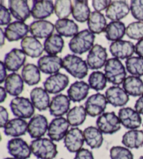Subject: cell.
I'll return each instance as SVG.
<instances>
[{
    "label": "cell",
    "instance_id": "35",
    "mask_svg": "<svg viewBox=\"0 0 143 159\" xmlns=\"http://www.w3.org/2000/svg\"><path fill=\"white\" fill-rule=\"evenodd\" d=\"M122 143L128 149H140L143 147V130H131L122 136Z\"/></svg>",
    "mask_w": 143,
    "mask_h": 159
},
{
    "label": "cell",
    "instance_id": "50",
    "mask_svg": "<svg viewBox=\"0 0 143 159\" xmlns=\"http://www.w3.org/2000/svg\"><path fill=\"white\" fill-rule=\"evenodd\" d=\"M6 67L5 66L4 62L1 61L0 62V84H2L4 81H5L6 79Z\"/></svg>",
    "mask_w": 143,
    "mask_h": 159
},
{
    "label": "cell",
    "instance_id": "23",
    "mask_svg": "<svg viewBox=\"0 0 143 159\" xmlns=\"http://www.w3.org/2000/svg\"><path fill=\"white\" fill-rule=\"evenodd\" d=\"M8 3L11 13L18 21H26L32 15L28 2L25 0H9Z\"/></svg>",
    "mask_w": 143,
    "mask_h": 159
},
{
    "label": "cell",
    "instance_id": "4",
    "mask_svg": "<svg viewBox=\"0 0 143 159\" xmlns=\"http://www.w3.org/2000/svg\"><path fill=\"white\" fill-rule=\"evenodd\" d=\"M105 75L109 83L115 86H119L123 84L126 78V72L121 60L112 57L108 60L104 67Z\"/></svg>",
    "mask_w": 143,
    "mask_h": 159
},
{
    "label": "cell",
    "instance_id": "51",
    "mask_svg": "<svg viewBox=\"0 0 143 159\" xmlns=\"http://www.w3.org/2000/svg\"><path fill=\"white\" fill-rule=\"evenodd\" d=\"M135 110L140 114L143 115V95L136 100L135 104Z\"/></svg>",
    "mask_w": 143,
    "mask_h": 159
},
{
    "label": "cell",
    "instance_id": "25",
    "mask_svg": "<svg viewBox=\"0 0 143 159\" xmlns=\"http://www.w3.org/2000/svg\"><path fill=\"white\" fill-rule=\"evenodd\" d=\"M30 99L33 105L38 111H46L49 108L50 98L48 93L41 87H36L30 92Z\"/></svg>",
    "mask_w": 143,
    "mask_h": 159
},
{
    "label": "cell",
    "instance_id": "52",
    "mask_svg": "<svg viewBox=\"0 0 143 159\" xmlns=\"http://www.w3.org/2000/svg\"><path fill=\"white\" fill-rule=\"evenodd\" d=\"M135 53L139 57H143V39L138 41L135 45Z\"/></svg>",
    "mask_w": 143,
    "mask_h": 159
},
{
    "label": "cell",
    "instance_id": "15",
    "mask_svg": "<svg viewBox=\"0 0 143 159\" xmlns=\"http://www.w3.org/2000/svg\"><path fill=\"white\" fill-rule=\"evenodd\" d=\"M37 65L43 73L53 75L59 73V71L62 68V59L57 56L46 55L40 57Z\"/></svg>",
    "mask_w": 143,
    "mask_h": 159
},
{
    "label": "cell",
    "instance_id": "10",
    "mask_svg": "<svg viewBox=\"0 0 143 159\" xmlns=\"http://www.w3.org/2000/svg\"><path fill=\"white\" fill-rule=\"evenodd\" d=\"M69 84V78L62 73H57L50 75L43 82L45 90L50 94H57L67 88Z\"/></svg>",
    "mask_w": 143,
    "mask_h": 159
},
{
    "label": "cell",
    "instance_id": "49",
    "mask_svg": "<svg viewBox=\"0 0 143 159\" xmlns=\"http://www.w3.org/2000/svg\"><path fill=\"white\" fill-rule=\"evenodd\" d=\"M9 122V113L7 109L3 106L0 107V127L4 128L6 123Z\"/></svg>",
    "mask_w": 143,
    "mask_h": 159
},
{
    "label": "cell",
    "instance_id": "17",
    "mask_svg": "<svg viewBox=\"0 0 143 159\" xmlns=\"http://www.w3.org/2000/svg\"><path fill=\"white\" fill-rule=\"evenodd\" d=\"M29 32V26L24 22L16 20L11 23L5 28V37L9 42L23 40Z\"/></svg>",
    "mask_w": 143,
    "mask_h": 159
},
{
    "label": "cell",
    "instance_id": "24",
    "mask_svg": "<svg viewBox=\"0 0 143 159\" xmlns=\"http://www.w3.org/2000/svg\"><path fill=\"white\" fill-rule=\"evenodd\" d=\"M106 97L108 102L115 107L124 106L129 101V95L117 86L109 87L106 91Z\"/></svg>",
    "mask_w": 143,
    "mask_h": 159
},
{
    "label": "cell",
    "instance_id": "12",
    "mask_svg": "<svg viewBox=\"0 0 143 159\" xmlns=\"http://www.w3.org/2000/svg\"><path fill=\"white\" fill-rule=\"evenodd\" d=\"M7 150L10 155L17 159H28L31 157L30 146L20 138H13L8 142Z\"/></svg>",
    "mask_w": 143,
    "mask_h": 159
},
{
    "label": "cell",
    "instance_id": "45",
    "mask_svg": "<svg viewBox=\"0 0 143 159\" xmlns=\"http://www.w3.org/2000/svg\"><path fill=\"white\" fill-rule=\"evenodd\" d=\"M130 9L133 17L140 22H143V0H132Z\"/></svg>",
    "mask_w": 143,
    "mask_h": 159
},
{
    "label": "cell",
    "instance_id": "16",
    "mask_svg": "<svg viewBox=\"0 0 143 159\" xmlns=\"http://www.w3.org/2000/svg\"><path fill=\"white\" fill-rule=\"evenodd\" d=\"M71 100L67 95L58 94L52 98L49 111L52 116L56 118L62 117L70 110Z\"/></svg>",
    "mask_w": 143,
    "mask_h": 159
},
{
    "label": "cell",
    "instance_id": "37",
    "mask_svg": "<svg viewBox=\"0 0 143 159\" xmlns=\"http://www.w3.org/2000/svg\"><path fill=\"white\" fill-rule=\"evenodd\" d=\"M44 51L50 56H56L62 53L64 47V41L62 36L58 34H54L47 38L43 43Z\"/></svg>",
    "mask_w": 143,
    "mask_h": 159
},
{
    "label": "cell",
    "instance_id": "40",
    "mask_svg": "<svg viewBox=\"0 0 143 159\" xmlns=\"http://www.w3.org/2000/svg\"><path fill=\"white\" fill-rule=\"evenodd\" d=\"M88 82L90 89L96 91H101L106 87L108 79L103 72L100 71H94L90 74L88 78Z\"/></svg>",
    "mask_w": 143,
    "mask_h": 159
},
{
    "label": "cell",
    "instance_id": "27",
    "mask_svg": "<svg viewBox=\"0 0 143 159\" xmlns=\"http://www.w3.org/2000/svg\"><path fill=\"white\" fill-rule=\"evenodd\" d=\"M28 123L23 119L15 118L9 120L4 128V133L6 136L19 138L24 135L27 132Z\"/></svg>",
    "mask_w": 143,
    "mask_h": 159
},
{
    "label": "cell",
    "instance_id": "39",
    "mask_svg": "<svg viewBox=\"0 0 143 159\" xmlns=\"http://www.w3.org/2000/svg\"><path fill=\"white\" fill-rule=\"evenodd\" d=\"M86 109L82 105L75 106L67 114V119L72 127L81 125L87 117Z\"/></svg>",
    "mask_w": 143,
    "mask_h": 159
},
{
    "label": "cell",
    "instance_id": "7",
    "mask_svg": "<svg viewBox=\"0 0 143 159\" xmlns=\"http://www.w3.org/2000/svg\"><path fill=\"white\" fill-rule=\"evenodd\" d=\"M108 103L106 95L98 93L87 98L84 103V108L89 116H99L106 110Z\"/></svg>",
    "mask_w": 143,
    "mask_h": 159
},
{
    "label": "cell",
    "instance_id": "30",
    "mask_svg": "<svg viewBox=\"0 0 143 159\" xmlns=\"http://www.w3.org/2000/svg\"><path fill=\"white\" fill-rule=\"evenodd\" d=\"M84 141L91 149H99L103 142V133L94 126H89L83 131Z\"/></svg>",
    "mask_w": 143,
    "mask_h": 159
},
{
    "label": "cell",
    "instance_id": "57",
    "mask_svg": "<svg viewBox=\"0 0 143 159\" xmlns=\"http://www.w3.org/2000/svg\"><path fill=\"white\" fill-rule=\"evenodd\" d=\"M61 159H64V158H61Z\"/></svg>",
    "mask_w": 143,
    "mask_h": 159
},
{
    "label": "cell",
    "instance_id": "14",
    "mask_svg": "<svg viewBox=\"0 0 143 159\" xmlns=\"http://www.w3.org/2000/svg\"><path fill=\"white\" fill-rule=\"evenodd\" d=\"M84 142L83 131L78 128L70 129L64 139V146L71 153H77L82 149Z\"/></svg>",
    "mask_w": 143,
    "mask_h": 159
},
{
    "label": "cell",
    "instance_id": "36",
    "mask_svg": "<svg viewBox=\"0 0 143 159\" xmlns=\"http://www.w3.org/2000/svg\"><path fill=\"white\" fill-rule=\"evenodd\" d=\"M126 28L122 21H111L105 30L106 39L110 42L119 41L124 37Z\"/></svg>",
    "mask_w": 143,
    "mask_h": 159
},
{
    "label": "cell",
    "instance_id": "13",
    "mask_svg": "<svg viewBox=\"0 0 143 159\" xmlns=\"http://www.w3.org/2000/svg\"><path fill=\"white\" fill-rule=\"evenodd\" d=\"M48 119L42 114H37L33 116L28 123L27 132L33 139H39L45 135L48 130Z\"/></svg>",
    "mask_w": 143,
    "mask_h": 159
},
{
    "label": "cell",
    "instance_id": "19",
    "mask_svg": "<svg viewBox=\"0 0 143 159\" xmlns=\"http://www.w3.org/2000/svg\"><path fill=\"white\" fill-rule=\"evenodd\" d=\"M25 62L26 54L23 50L18 48H13L4 56V63L7 70L10 72H17L23 66Z\"/></svg>",
    "mask_w": 143,
    "mask_h": 159
},
{
    "label": "cell",
    "instance_id": "38",
    "mask_svg": "<svg viewBox=\"0 0 143 159\" xmlns=\"http://www.w3.org/2000/svg\"><path fill=\"white\" fill-rule=\"evenodd\" d=\"M39 68L32 63L24 65L22 70V77L28 86H34L41 81V72Z\"/></svg>",
    "mask_w": 143,
    "mask_h": 159
},
{
    "label": "cell",
    "instance_id": "26",
    "mask_svg": "<svg viewBox=\"0 0 143 159\" xmlns=\"http://www.w3.org/2000/svg\"><path fill=\"white\" fill-rule=\"evenodd\" d=\"M20 46L26 56L37 58L43 54L44 47L39 40L32 36H27L21 41Z\"/></svg>",
    "mask_w": 143,
    "mask_h": 159
},
{
    "label": "cell",
    "instance_id": "34",
    "mask_svg": "<svg viewBox=\"0 0 143 159\" xmlns=\"http://www.w3.org/2000/svg\"><path fill=\"white\" fill-rule=\"evenodd\" d=\"M123 89L128 95L133 97L143 95V81L138 76H128L123 82Z\"/></svg>",
    "mask_w": 143,
    "mask_h": 159
},
{
    "label": "cell",
    "instance_id": "47",
    "mask_svg": "<svg viewBox=\"0 0 143 159\" xmlns=\"http://www.w3.org/2000/svg\"><path fill=\"white\" fill-rule=\"evenodd\" d=\"M110 2L111 1H108V0H98H98H93L92 3V7L96 11L100 12L107 9Z\"/></svg>",
    "mask_w": 143,
    "mask_h": 159
},
{
    "label": "cell",
    "instance_id": "1",
    "mask_svg": "<svg viewBox=\"0 0 143 159\" xmlns=\"http://www.w3.org/2000/svg\"><path fill=\"white\" fill-rule=\"evenodd\" d=\"M94 41L95 35L89 30L85 29L79 32L70 40L68 47L74 54L82 55L92 48Z\"/></svg>",
    "mask_w": 143,
    "mask_h": 159
},
{
    "label": "cell",
    "instance_id": "6",
    "mask_svg": "<svg viewBox=\"0 0 143 159\" xmlns=\"http://www.w3.org/2000/svg\"><path fill=\"white\" fill-rule=\"evenodd\" d=\"M97 126L101 132L106 135H112L121 129V122L114 111L105 112L98 117Z\"/></svg>",
    "mask_w": 143,
    "mask_h": 159
},
{
    "label": "cell",
    "instance_id": "46",
    "mask_svg": "<svg viewBox=\"0 0 143 159\" xmlns=\"http://www.w3.org/2000/svg\"><path fill=\"white\" fill-rule=\"evenodd\" d=\"M11 13L8 9H6V7H4L3 4H1V7H0V25L2 26L6 25L11 23Z\"/></svg>",
    "mask_w": 143,
    "mask_h": 159
},
{
    "label": "cell",
    "instance_id": "22",
    "mask_svg": "<svg viewBox=\"0 0 143 159\" xmlns=\"http://www.w3.org/2000/svg\"><path fill=\"white\" fill-rule=\"evenodd\" d=\"M29 32L32 37L38 39L48 38L53 35L54 25L46 20H35L29 25Z\"/></svg>",
    "mask_w": 143,
    "mask_h": 159
},
{
    "label": "cell",
    "instance_id": "9",
    "mask_svg": "<svg viewBox=\"0 0 143 159\" xmlns=\"http://www.w3.org/2000/svg\"><path fill=\"white\" fill-rule=\"evenodd\" d=\"M69 126L67 119L64 117L53 119L48 126V136L53 141H61L67 135Z\"/></svg>",
    "mask_w": 143,
    "mask_h": 159
},
{
    "label": "cell",
    "instance_id": "2",
    "mask_svg": "<svg viewBox=\"0 0 143 159\" xmlns=\"http://www.w3.org/2000/svg\"><path fill=\"white\" fill-rule=\"evenodd\" d=\"M30 149L38 159H54L58 153L56 144L48 138L34 139L30 144Z\"/></svg>",
    "mask_w": 143,
    "mask_h": 159
},
{
    "label": "cell",
    "instance_id": "18",
    "mask_svg": "<svg viewBox=\"0 0 143 159\" xmlns=\"http://www.w3.org/2000/svg\"><path fill=\"white\" fill-rule=\"evenodd\" d=\"M109 50L115 58L124 60L133 56L135 52V46L129 41L119 40L111 43Z\"/></svg>",
    "mask_w": 143,
    "mask_h": 159
},
{
    "label": "cell",
    "instance_id": "3",
    "mask_svg": "<svg viewBox=\"0 0 143 159\" xmlns=\"http://www.w3.org/2000/svg\"><path fill=\"white\" fill-rule=\"evenodd\" d=\"M62 68L74 78L84 79L88 74L87 61L76 55L68 54L62 59Z\"/></svg>",
    "mask_w": 143,
    "mask_h": 159
},
{
    "label": "cell",
    "instance_id": "11",
    "mask_svg": "<svg viewBox=\"0 0 143 159\" xmlns=\"http://www.w3.org/2000/svg\"><path fill=\"white\" fill-rule=\"evenodd\" d=\"M118 117L124 127L130 130H136L142 124L140 114L131 107L121 108L118 112Z\"/></svg>",
    "mask_w": 143,
    "mask_h": 159
},
{
    "label": "cell",
    "instance_id": "48",
    "mask_svg": "<svg viewBox=\"0 0 143 159\" xmlns=\"http://www.w3.org/2000/svg\"><path fill=\"white\" fill-rule=\"evenodd\" d=\"M74 159H94L93 153L87 149H81L76 153Z\"/></svg>",
    "mask_w": 143,
    "mask_h": 159
},
{
    "label": "cell",
    "instance_id": "32",
    "mask_svg": "<svg viewBox=\"0 0 143 159\" xmlns=\"http://www.w3.org/2000/svg\"><path fill=\"white\" fill-rule=\"evenodd\" d=\"M107 25V20L103 13L96 11L91 13L87 20V26L93 34H99L105 32Z\"/></svg>",
    "mask_w": 143,
    "mask_h": 159
},
{
    "label": "cell",
    "instance_id": "33",
    "mask_svg": "<svg viewBox=\"0 0 143 159\" xmlns=\"http://www.w3.org/2000/svg\"><path fill=\"white\" fill-rule=\"evenodd\" d=\"M90 15L91 11L88 1L75 0L72 2V16L76 21L83 23L88 20Z\"/></svg>",
    "mask_w": 143,
    "mask_h": 159
},
{
    "label": "cell",
    "instance_id": "56",
    "mask_svg": "<svg viewBox=\"0 0 143 159\" xmlns=\"http://www.w3.org/2000/svg\"><path fill=\"white\" fill-rule=\"evenodd\" d=\"M139 159H143V156H140V158H139Z\"/></svg>",
    "mask_w": 143,
    "mask_h": 159
},
{
    "label": "cell",
    "instance_id": "8",
    "mask_svg": "<svg viewBox=\"0 0 143 159\" xmlns=\"http://www.w3.org/2000/svg\"><path fill=\"white\" fill-rule=\"evenodd\" d=\"M108 61L106 48L99 44H95L87 56V64L90 70H99L105 66Z\"/></svg>",
    "mask_w": 143,
    "mask_h": 159
},
{
    "label": "cell",
    "instance_id": "55",
    "mask_svg": "<svg viewBox=\"0 0 143 159\" xmlns=\"http://www.w3.org/2000/svg\"><path fill=\"white\" fill-rule=\"evenodd\" d=\"M4 159H17V158H4Z\"/></svg>",
    "mask_w": 143,
    "mask_h": 159
},
{
    "label": "cell",
    "instance_id": "31",
    "mask_svg": "<svg viewBox=\"0 0 143 159\" xmlns=\"http://www.w3.org/2000/svg\"><path fill=\"white\" fill-rule=\"evenodd\" d=\"M56 31L62 37H73L78 33L79 27L75 22L70 19H58L54 24Z\"/></svg>",
    "mask_w": 143,
    "mask_h": 159
},
{
    "label": "cell",
    "instance_id": "58",
    "mask_svg": "<svg viewBox=\"0 0 143 159\" xmlns=\"http://www.w3.org/2000/svg\"><path fill=\"white\" fill-rule=\"evenodd\" d=\"M142 126H143V125H142Z\"/></svg>",
    "mask_w": 143,
    "mask_h": 159
},
{
    "label": "cell",
    "instance_id": "20",
    "mask_svg": "<svg viewBox=\"0 0 143 159\" xmlns=\"http://www.w3.org/2000/svg\"><path fill=\"white\" fill-rule=\"evenodd\" d=\"M31 14L34 19L43 20L53 14L54 7L53 1L50 0H34L32 2Z\"/></svg>",
    "mask_w": 143,
    "mask_h": 159
},
{
    "label": "cell",
    "instance_id": "53",
    "mask_svg": "<svg viewBox=\"0 0 143 159\" xmlns=\"http://www.w3.org/2000/svg\"><path fill=\"white\" fill-rule=\"evenodd\" d=\"M0 102L2 103L4 102V100H6V98L7 97V93H6V90L5 89V88L1 86L0 87Z\"/></svg>",
    "mask_w": 143,
    "mask_h": 159
},
{
    "label": "cell",
    "instance_id": "41",
    "mask_svg": "<svg viewBox=\"0 0 143 159\" xmlns=\"http://www.w3.org/2000/svg\"><path fill=\"white\" fill-rule=\"evenodd\" d=\"M126 70L135 76H143V57L136 56L129 57L125 62Z\"/></svg>",
    "mask_w": 143,
    "mask_h": 159
},
{
    "label": "cell",
    "instance_id": "42",
    "mask_svg": "<svg viewBox=\"0 0 143 159\" xmlns=\"http://www.w3.org/2000/svg\"><path fill=\"white\" fill-rule=\"evenodd\" d=\"M54 13L59 19H67L72 13V2L57 0L54 5Z\"/></svg>",
    "mask_w": 143,
    "mask_h": 159
},
{
    "label": "cell",
    "instance_id": "28",
    "mask_svg": "<svg viewBox=\"0 0 143 159\" xmlns=\"http://www.w3.org/2000/svg\"><path fill=\"white\" fill-rule=\"evenodd\" d=\"M90 87L83 81H76L71 85L67 90L69 99L73 102H80L87 97Z\"/></svg>",
    "mask_w": 143,
    "mask_h": 159
},
{
    "label": "cell",
    "instance_id": "29",
    "mask_svg": "<svg viewBox=\"0 0 143 159\" xmlns=\"http://www.w3.org/2000/svg\"><path fill=\"white\" fill-rule=\"evenodd\" d=\"M24 80L17 73H11L7 76L4 81V87L6 92L11 96L18 97L24 90Z\"/></svg>",
    "mask_w": 143,
    "mask_h": 159
},
{
    "label": "cell",
    "instance_id": "44",
    "mask_svg": "<svg viewBox=\"0 0 143 159\" xmlns=\"http://www.w3.org/2000/svg\"><path fill=\"white\" fill-rule=\"evenodd\" d=\"M110 159H134L133 154L128 148L114 146L110 150Z\"/></svg>",
    "mask_w": 143,
    "mask_h": 159
},
{
    "label": "cell",
    "instance_id": "5",
    "mask_svg": "<svg viewBox=\"0 0 143 159\" xmlns=\"http://www.w3.org/2000/svg\"><path fill=\"white\" fill-rule=\"evenodd\" d=\"M10 108L13 114L19 119H32L35 113V107L32 102L24 97L13 98L10 102Z\"/></svg>",
    "mask_w": 143,
    "mask_h": 159
},
{
    "label": "cell",
    "instance_id": "21",
    "mask_svg": "<svg viewBox=\"0 0 143 159\" xmlns=\"http://www.w3.org/2000/svg\"><path fill=\"white\" fill-rule=\"evenodd\" d=\"M130 7L125 1H111L106 11V17L112 21H119L128 15Z\"/></svg>",
    "mask_w": 143,
    "mask_h": 159
},
{
    "label": "cell",
    "instance_id": "43",
    "mask_svg": "<svg viewBox=\"0 0 143 159\" xmlns=\"http://www.w3.org/2000/svg\"><path fill=\"white\" fill-rule=\"evenodd\" d=\"M126 34L129 39L141 40L143 39V22L136 21L128 25L126 27Z\"/></svg>",
    "mask_w": 143,
    "mask_h": 159
},
{
    "label": "cell",
    "instance_id": "54",
    "mask_svg": "<svg viewBox=\"0 0 143 159\" xmlns=\"http://www.w3.org/2000/svg\"><path fill=\"white\" fill-rule=\"evenodd\" d=\"M0 33H1V46H2L4 44V38H6L4 32H3V29L2 28L0 29Z\"/></svg>",
    "mask_w": 143,
    "mask_h": 159
}]
</instances>
